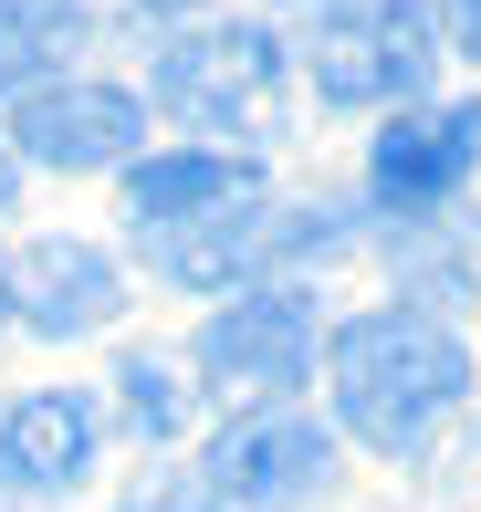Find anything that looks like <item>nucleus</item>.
I'll use <instances>...</instances> for the list:
<instances>
[{
	"label": "nucleus",
	"mask_w": 481,
	"mask_h": 512,
	"mask_svg": "<svg viewBox=\"0 0 481 512\" xmlns=\"http://www.w3.org/2000/svg\"><path fill=\"white\" fill-rule=\"evenodd\" d=\"M325 387H335V429L366 450L408 460L440 439V418L471 398V345L419 304H377L356 324H335L325 345Z\"/></svg>",
	"instance_id": "nucleus-1"
},
{
	"label": "nucleus",
	"mask_w": 481,
	"mask_h": 512,
	"mask_svg": "<svg viewBox=\"0 0 481 512\" xmlns=\"http://www.w3.org/2000/svg\"><path fill=\"white\" fill-rule=\"evenodd\" d=\"M157 105L210 136H272L283 126V32L272 21H210L157 53Z\"/></svg>",
	"instance_id": "nucleus-2"
},
{
	"label": "nucleus",
	"mask_w": 481,
	"mask_h": 512,
	"mask_svg": "<svg viewBox=\"0 0 481 512\" xmlns=\"http://www.w3.org/2000/svg\"><path fill=\"white\" fill-rule=\"evenodd\" d=\"M304 74L335 105H408L440 74V32L419 0H335L304 32Z\"/></svg>",
	"instance_id": "nucleus-3"
},
{
	"label": "nucleus",
	"mask_w": 481,
	"mask_h": 512,
	"mask_svg": "<svg viewBox=\"0 0 481 512\" xmlns=\"http://www.w3.org/2000/svg\"><path fill=\"white\" fill-rule=\"evenodd\" d=\"M199 471H210L220 512H304L335 492V429H314L304 408H241Z\"/></svg>",
	"instance_id": "nucleus-4"
},
{
	"label": "nucleus",
	"mask_w": 481,
	"mask_h": 512,
	"mask_svg": "<svg viewBox=\"0 0 481 512\" xmlns=\"http://www.w3.org/2000/svg\"><path fill=\"white\" fill-rule=\"evenodd\" d=\"M199 377L220 398H283V387L314 377V293L304 283H251L231 293V314L199 324Z\"/></svg>",
	"instance_id": "nucleus-5"
},
{
	"label": "nucleus",
	"mask_w": 481,
	"mask_h": 512,
	"mask_svg": "<svg viewBox=\"0 0 481 512\" xmlns=\"http://www.w3.org/2000/svg\"><path fill=\"white\" fill-rule=\"evenodd\" d=\"M11 157H32V168H136V147H147V105L126 95V84H32V95L11 105V136H0Z\"/></svg>",
	"instance_id": "nucleus-6"
},
{
	"label": "nucleus",
	"mask_w": 481,
	"mask_h": 512,
	"mask_svg": "<svg viewBox=\"0 0 481 512\" xmlns=\"http://www.w3.org/2000/svg\"><path fill=\"white\" fill-rule=\"evenodd\" d=\"M471 168H481V105H398V126H377L366 147V199L387 220H429L461 199Z\"/></svg>",
	"instance_id": "nucleus-7"
},
{
	"label": "nucleus",
	"mask_w": 481,
	"mask_h": 512,
	"mask_svg": "<svg viewBox=\"0 0 481 512\" xmlns=\"http://www.w3.org/2000/svg\"><path fill=\"white\" fill-rule=\"evenodd\" d=\"M95 460H105V408L84 387H32V398L0 408V492L63 502V492H84Z\"/></svg>",
	"instance_id": "nucleus-8"
},
{
	"label": "nucleus",
	"mask_w": 481,
	"mask_h": 512,
	"mask_svg": "<svg viewBox=\"0 0 481 512\" xmlns=\"http://www.w3.org/2000/svg\"><path fill=\"white\" fill-rule=\"evenodd\" d=\"M116 314H126V272L95 241H32L11 262V324H32V335L74 345V335H105Z\"/></svg>",
	"instance_id": "nucleus-9"
},
{
	"label": "nucleus",
	"mask_w": 481,
	"mask_h": 512,
	"mask_svg": "<svg viewBox=\"0 0 481 512\" xmlns=\"http://www.w3.org/2000/svg\"><path fill=\"white\" fill-rule=\"evenodd\" d=\"M262 199V168L231 147H189V157H136L126 168V220L136 230H189L210 220V209H241Z\"/></svg>",
	"instance_id": "nucleus-10"
},
{
	"label": "nucleus",
	"mask_w": 481,
	"mask_h": 512,
	"mask_svg": "<svg viewBox=\"0 0 481 512\" xmlns=\"http://www.w3.org/2000/svg\"><path fill=\"white\" fill-rule=\"evenodd\" d=\"M84 42H95V21L74 0H0V95L53 84V63H74Z\"/></svg>",
	"instance_id": "nucleus-11"
},
{
	"label": "nucleus",
	"mask_w": 481,
	"mask_h": 512,
	"mask_svg": "<svg viewBox=\"0 0 481 512\" xmlns=\"http://www.w3.org/2000/svg\"><path fill=\"white\" fill-rule=\"evenodd\" d=\"M116 408H126V429H136V439H178V418H189V387H178L157 356H126V366H116Z\"/></svg>",
	"instance_id": "nucleus-12"
},
{
	"label": "nucleus",
	"mask_w": 481,
	"mask_h": 512,
	"mask_svg": "<svg viewBox=\"0 0 481 512\" xmlns=\"http://www.w3.org/2000/svg\"><path fill=\"white\" fill-rule=\"evenodd\" d=\"M126 512H220V492H210V471H136Z\"/></svg>",
	"instance_id": "nucleus-13"
},
{
	"label": "nucleus",
	"mask_w": 481,
	"mask_h": 512,
	"mask_svg": "<svg viewBox=\"0 0 481 512\" xmlns=\"http://www.w3.org/2000/svg\"><path fill=\"white\" fill-rule=\"evenodd\" d=\"M450 42H461V53L481 63V0H450Z\"/></svg>",
	"instance_id": "nucleus-14"
},
{
	"label": "nucleus",
	"mask_w": 481,
	"mask_h": 512,
	"mask_svg": "<svg viewBox=\"0 0 481 512\" xmlns=\"http://www.w3.org/2000/svg\"><path fill=\"white\" fill-rule=\"evenodd\" d=\"M11 199H21V157L0 147V209H11Z\"/></svg>",
	"instance_id": "nucleus-15"
},
{
	"label": "nucleus",
	"mask_w": 481,
	"mask_h": 512,
	"mask_svg": "<svg viewBox=\"0 0 481 512\" xmlns=\"http://www.w3.org/2000/svg\"><path fill=\"white\" fill-rule=\"evenodd\" d=\"M136 11H157V21H168V11H199V0H136Z\"/></svg>",
	"instance_id": "nucleus-16"
},
{
	"label": "nucleus",
	"mask_w": 481,
	"mask_h": 512,
	"mask_svg": "<svg viewBox=\"0 0 481 512\" xmlns=\"http://www.w3.org/2000/svg\"><path fill=\"white\" fill-rule=\"evenodd\" d=\"M0 324H11V262H0Z\"/></svg>",
	"instance_id": "nucleus-17"
}]
</instances>
